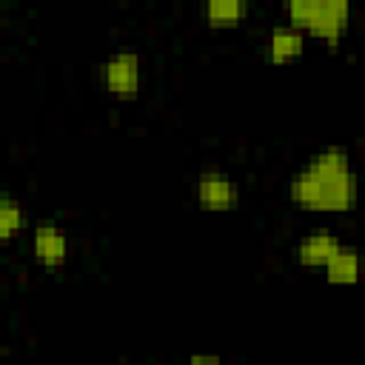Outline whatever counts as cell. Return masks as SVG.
<instances>
[{
    "label": "cell",
    "mask_w": 365,
    "mask_h": 365,
    "mask_svg": "<svg viewBox=\"0 0 365 365\" xmlns=\"http://www.w3.org/2000/svg\"><path fill=\"white\" fill-rule=\"evenodd\" d=\"M188 365H222V359L217 354H194L188 356Z\"/></svg>",
    "instance_id": "11"
},
{
    "label": "cell",
    "mask_w": 365,
    "mask_h": 365,
    "mask_svg": "<svg viewBox=\"0 0 365 365\" xmlns=\"http://www.w3.org/2000/svg\"><path fill=\"white\" fill-rule=\"evenodd\" d=\"M248 3L245 0H208L202 6V20L211 29H231L240 26L248 17Z\"/></svg>",
    "instance_id": "9"
},
{
    "label": "cell",
    "mask_w": 365,
    "mask_h": 365,
    "mask_svg": "<svg viewBox=\"0 0 365 365\" xmlns=\"http://www.w3.org/2000/svg\"><path fill=\"white\" fill-rule=\"evenodd\" d=\"M342 248V240L331 231H311L294 245V259L302 268H325L336 251Z\"/></svg>",
    "instance_id": "6"
},
{
    "label": "cell",
    "mask_w": 365,
    "mask_h": 365,
    "mask_svg": "<svg viewBox=\"0 0 365 365\" xmlns=\"http://www.w3.org/2000/svg\"><path fill=\"white\" fill-rule=\"evenodd\" d=\"M262 51L271 63H288L305 51V34L288 23H277L268 29L262 40Z\"/></svg>",
    "instance_id": "7"
},
{
    "label": "cell",
    "mask_w": 365,
    "mask_h": 365,
    "mask_svg": "<svg viewBox=\"0 0 365 365\" xmlns=\"http://www.w3.org/2000/svg\"><path fill=\"white\" fill-rule=\"evenodd\" d=\"M322 274H325V279L331 285H356L362 279V274H365V259H362V254L356 248L342 245L336 251V257L322 268Z\"/></svg>",
    "instance_id": "8"
},
{
    "label": "cell",
    "mask_w": 365,
    "mask_h": 365,
    "mask_svg": "<svg viewBox=\"0 0 365 365\" xmlns=\"http://www.w3.org/2000/svg\"><path fill=\"white\" fill-rule=\"evenodd\" d=\"M31 257L46 268L63 265L68 259V237H66V231L51 220L37 222L31 228Z\"/></svg>",
    "instance_id": "5"
},
{
    "label": "cell",
    "mask_w": 365,
    "mask_h": 365,
    "mask_svg": "<svg viewBox=\"0 0 365 365\" xmlns=\"http://www.w3.org/2000/svg\"><path fill=\"white\" fill-rule=\"evenodd\" d=\"M100 83L114 100H134L143 88V57L120 48L100 63Z\"/></svg>",
    "instance_id": "3"
},
{
    "label": "cell",
    "mask_w": 365,
    "mask_h": 365,
    "mask_svg": "<svg viewBox=\"0 0 365 365\" xmlns=\"http://www.w3.org/2000/svg\"><path fill=\"white\" fill-rule=\"evenodd\" d=\"M194 197H197V205L202 211H214V214H222V211H234L240 205V182L228 174V171H220V168H208V171H200L197 174V182H194Z\"/></svg>",
    "instance_id": "4"
},
{
    "label": "cell",
    "mask_w": 365,
    "mask_h": 365,
    "mask_svg": "<svg viewBox=\"0 0 365 365\" xmlns=\"http://www.w3.org/2000/svg\"><path fill=\"white\" fill-rule=\"evenodd\" d=\"M288 197L302 211L317 214H342L351 211L359 200V177L351 165V157L339 145L314 151L291 177Z\"/></svg>",
    "instance_id": "1"
},
{
    "label": "cell",
    "mask_w": 365,
    "mask_h": 365,
    "mask_svg": "<svg viewBox=\"0 0 365 365\" xmlns=\"http://www.w3.org/2000/svg\"><path fill=\"white\" fill-rule=\"evenodd\" d=\"M285 23L299 29L305 37H319L331 46L342 40L351 26V3L348 0H288Z\"/></svg>",
    "instance_id": "2"
},
{
    "label": "cell",
    "mask_w": 365,
    "mask_h": 365,
    "mask_svg": "<svg viewBox=\"0 0 365 365\" xmlns=\"http://www.w3.org/2000/svg\"><path fill=\"white\" fill-rule=\"evenodd\" d=\"M26 228V208L20 200H14L11 194L0 197V240L11 242L14 237H20Z\"/></svg>",
    "instance_id": "10"
}]
</instances>
